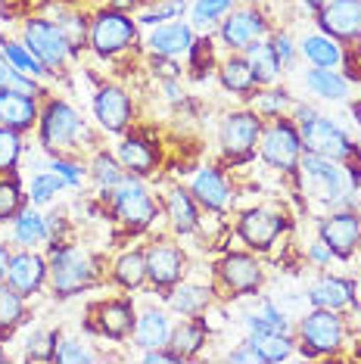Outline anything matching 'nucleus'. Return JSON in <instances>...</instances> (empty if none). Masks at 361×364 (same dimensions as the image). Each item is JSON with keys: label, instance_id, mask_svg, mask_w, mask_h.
Masks as SVG:
<instances>
[{"label": "nucleus", "instance_id": "obj_1", "mask_svg": "<svg viewBox=\"0 0 361 364\" xmlns=\"http://www.w3.org/2000/svg\"><path fill=\"white\" fill-rule=\"evenodd\" d=\"M296 175H299L302 193H308L311 200L327 203V205H352L349 193H352V187H355V181L343 168V162L306 153L296 165Z\"/></svg>", "mask_w": 361, "mask_h": 364}, {"label": "nucleus", "instance_id": "obj_2", "mask_svg": "<svg viewBox=\"0 0 361 364\" xmlns=\"http://www.w3.org/2000/svg\"><path fill=\"white\" fill-rule=\"evenodd\" d=\"M41 144L50 153H69L78 150L81 140L87 137V128L81 122V115L72 109L65 100H50L41 109Z\"/></svg>", "mask_w": 361, "mask_h": 364}, {"label": "nucleus", "instance_id": "obj_3", "mask_svg": "<svg viewBox=\"0 0 361 364\" xmlns=\"http://www.w3.org/2000/svg\"><path fill=\"white\" fill-rule=\"evenodd\" d=\"M299 343H302V355H308V358L336 355L346 343V324H343L340 311L311 305V311L299 324Z\"/></svg>", "mask_w": 361, "mask_h": 364}, {"label": "nucleus", "instance_id": "obj_4", "mask_svg": "<svg viewBox=\"0 0 361 364\" xmlns=\"http://www.w3.org/2000/svg\"><path fill=\"white\" fill-rule=\"evenodd\" d=\"M47 277H50L56 296L69 299V296H75L94 284L97 268L87 252L75 250V246H60V250H53L50 262H47Z\"/></svg>", "mask_w": 361, "mask_h": 364}, {"label": "nucleus", "instance_id": "obj_5", "mask_svg": "<svg viewBox=\"0 0 361 364\" xmlns=\"http://www.w3.org/2000/svg\"><path fill=\"white\" fill-rule=\"evenodd\" d=\"M259 153H262V159H265L271 168L286 171V175L296 171V165L302 159V134H299V128L293 125V122H286V119L277 115V119L262 131Z\"/></svg>", "mask_w": 361, "mask_h": 364}, {"label": "nucleus", "instance_id": "obj_6", "mask_svg": "<svg viewBox=\"0 0 361 364\" xmlns=\"http://www.w3.org/2000/svg\"><path fill=\"white\" fill-rule=\"evenodd\" d=\"M299 134H302V150L306 153L327 156V159H336V162L358 159V150L349 140V134L336 125V122L324 119L321 112H318L311 122H306V125H299Z\"/></svg>", "mask_w": 361, "mask_h": 364}, {"label": "nucleus", "instance_id": "obj_7", "mask_svg": "<svg viewBox=\"0 0 361 364\" xmlns=\"http://www.w3.org/2000/svg\"><path fill=\"white\" fill-rule=\"evenodd\" d=\"M109 196H112V209H116V218H119L125 228H131V230L146 228V225H150V221L156 218V212H159V209H156V200H153L150 193H146V187H144L134 175H128L119 187H112Z\"/></svg>", "mask_w": 361, "mask_h": 364}, {"label": "nucleus", "instance_id": "obj_8", "mask_svg": "<svg viewBox=\"0 0 361 364\" xmlns=\"http://www.w3.org/2000/svg\"><path fill=\"white\" fill-rule=\"evenodd\" d=\"M134 38H137V22L125 13L103 10L90 22V47L100 56H116L122 50H128L134 44Z\"/></svg>", "mask_w": 361, "mask_h": 364}, {"label": "nucleus", "instance_id": "obj_9", "mask_svg": "<svg viewBox=\"0 0 361 364\" xmlns=\"http://www.w3.org/2000/svg\"><path fill=\"white\" fill-rule=\"evenodd\" d=\"M259 137H262L259 112L240 109V112H231L225 122H221L218 144H221V153H225L231 162H246L252 153H256Z\"/></svg>", "mask_w": 361, "mask_h": 364}, {"label": "nucleus", "instance_id": "obj_10", "mask_svg": "<svg viewBox=\"0 0 361 364\" xmlns=\"http://www.w3.org/2000/svg\"><path fill=\"white\" fill-rule=\"evenodd\" d=\"M215 277L227 296H252L262 287V264L249 252H227L215 264Z\"/></svg>", "mask_w": 361, "mask_h": 364}, {"label": "nucleus", "instance_id": "obj_11", "mask_svg": "<svg viewBox=\"0 0 361 364\" xmlns=\"http://www.w3.org/2000/svg\"><path fill=\"white\" fill-rule=\"evenodd\" d=\"M318 240L330 246L336 259H352L361 243V215L355 209H336L318 225Z\"/></svg>", "mask_w": 361, "mask_h": 364}, {"label": "nucleus", "instance_id": "obj_12", "mask_svg": "<svg viewBox=\"0 0 361 364\" xmlns=\"http://www.w3.org/2000/svg\"><path fill=\"white\" fill-rule=\"evenodd\" d=\"M26 44H28V50L47 65V72H56L72 53L63 28L56 26V22H47V19L26 22Z\"/></svg>", "mask_w": 361, "mask_h": 364}, {"label": "nucleus", "instance_id": "obj_13", "mask_svg": "<svg viewBox=\"0 0 361 364\" xmlns=\"http://www.w3.org/2000/svg\"><path fill=\"white\" fill-rule=\"evenodd\" d=\"M284 230H286V218L274 209H249L237 221V234L256 252H268L271 246L281 240Z\"/></svg>", "mask_w": 361, "mask_h": 364}, {"label": "nucleus", "instance_id": "obj_14", "mask_svg": "<svg viewBox=\"0 0 361 364\" xmlns=\"http://www.w3.org/2000/svg\"><path fill=\"white\" fill-rule=\"evenodd\" d=\"M318 26L340 44H355L361 38V0H327L318 10Z\"/></svg>", "mask_w": 361, "mask_h": 364}, {"label": "nucleus", "instance_id": "obj_15", "mask_svg": "<svg viewBox=\"0 0 361 364\" xmlns=\"http://www.w3.org/2000/svg\"><path fill=\"white\" fill-rule=\"evenodd\" d=\"M94 115L100 122V128H106L109 134H122L131 125V115H134V103L122 87L106 85L97 90L94 97Z\"/></svg>", "mask_w": 361, "mask_h": 364}, {"label": "nucleus", "instance_id": "obj_16", "mask_svg": "<svg viewBox=\"0 0 361 364\" xmlns=\"http://www.w3.org/2000/svg\"><path fill=\"white\" fill-rule=\"evenodd\" d=\"M187 268V255L171 243H156L146 250V280L156 284L159 289L175 287L180 277H184Z\"/></svg>", "mask_w": 361, "mask_h": 364}, {"label": "nucleus", "instance_id": "obj_17", "mask_svg": "<svg viewBox=\"0 0 361 364\" xmlns=\"http://www.w3.org/2000/svg\"><path fill=\"white\" fill-rule=\"evenodd\" d=\"M265 35H268V26L259 10H237L227 19H221V41L231 50H246V47L262 41Z\"/></svg>", "mask_w": 361, "mask_h": 364}, {"label": "nucleus", "instance_id": "obj_18", "mask_svg": "<svg viewBox=\"0 0 361 364\" xmlns=\"http://www.w3.org/2000/svg\"><path fill=\"white\" fill-rule=\"evenodd\" d=\"M47 280V259L38 255L35 250H22L10 259V268H6V284H10L16 293L22 296H35Z\"/></svg>", "mask_w": 361, "mask_h": 364}, {"label": "nucleus", "instance_id": "obj_19", "mask_svg": "<svg viewBox=\"0 0 361 364\" xmlns=\"http://www.w3.org/2000/svg\"><path fill=\"white\" fill-rule=\"evenodd\" d=\"M190 193H193L196 205H203V209H209V212H225L227 205L234 203L227 178L221 175L218 168H212V165H206V168H200V171L193 175Z\"/></svg>", "mask_w": 361, "mask_h": 364}, {"label": "nucleus", "instance_id": "obj_20", "mask_svg": "<svg viewBox=\"0 0 361 364\" xmlns=\"http://www.w3.org/2000/svg\"><path fill=\"white\" fill-rule=\"evenodd\" d=\"M137 314L128 299H106L94 309V327L109 339H128L134 333Z\"/></svg>", "mask_w": 361, "mask_h": 364}, {"label": "nucleus", "instance_id": "obj_21", "mask_svg": "<svg viewBox=\"0 0 361 364\" xmlns=\"http://www.w3.org/2000/svg\"><path fill=\"white\" fill-rule=\"evenodd\" d=\"M308 302L315 309H333V311H343L355 302V284L349 277H333L327 274L321 280L308 287Z\"/></svg>", "mask_w": 361, "mask_h": 364}, {"label": "nucleus", "instance_id": "obj_22", "mask_svg": "<svg viewBox=\"0 0 361 364\" xmlns=\"http://www.w3.org/2000/svg\"><path fill=\"white\" fill-rule=\"evenodd\" d=\"M193 26L187 22H162L150 31L146 38V47L150 53H159V56H180V53H190L193 47Z\"/></svg>", "mask_w": 361, "mask_h": 364}, {"label": "nucleus", "instance_id": "obj_23", "mask_svg": "<svg viewBox=\"0 0 361 364\" xmlns=\"http://www.w3.org/2000/svg\"><path fill=\"white\" fill-rule=\"evenodd\" d=\"M41 119V109L35 97L13 94V90H0V125L13 131H28Z\"/></svg>", "mask_w": 361, "mask_h": 364}, {"label": "nucleus", "instance_id": "obj_24", "mask_svg": "<svg viewBox=\"0 0 361 364\" xmlns=\"http://www.w3.org/2000/svg\"><path fill=\"white\" fill-rule=\"evenodd\" d=\"M209 327L206 321H180L178 327H171V339H168V349L178 355V361H187L193 355H200V349L206 346Z\"/></svg>", "mask_w": 361, "mask_h": 364}, {"label": "nucleus", "instance_id": "obj_25", "mask_svg": "<svg viewBox=\"0 0 361 364\" xmlns=\"http://www.w3.org/2000/svg\"><path fill=\"white\" fill-rule=\"evenodd\" d=\"M166 212H168V221L175 228V234H193L196 225H200V209H196V200L190 190L184 187H175L166 200Z\"/></svg>", "mask_w": 361, "mask_h": 364}, {"label": "nucleus", "instance_id": "obj_26", "mask_svg": "<svg viewBox=\"0 0 361 364\" xmlns=\"http://www.w3.org/2000/svg\"><path fill=\"white\" fill-rule=\"evenodd\" d=\"M134 339L141 349H162L171 339V324L166 318V311L159 309H146L134 324Z\"/></svg>", "mask_w": 361, "mask_h": 364}, {"label": "nucleus", "instance_id": "obj_27", "mask_svg": "<svg viewBox=\"0 0 361 364\" xmlns=\"http://www.w3.org/2000/svg\"><path fill=\"white\" fill-rule=\"evenodd\" d=\"M119 162L128 175L144 178L150 171H156V150L141 137H125L119 144Z\"/></svg>", "mask_w": 361, "mask_h": 364}, {"label": "nucleus", "instance_id": "obj_28", "mask_svg": "<svg viewBox=\"0 0 361 364\" xmlns=\"http://www.w3.org/2000/svg\"><path fill=\"white\" fill-rule=\"evenodd\" d=\"M221 85L237 97H249L256 90V75H252V65L246 60V53H234L221 63Z\"/></svg>", "mask_w": 361, "mask_h": 364}, {"label": "nucleus", "instance_id": "obj_29", "mask_svg": "<svg viewBox=\"0 0 361 364\" xmlns=\"http://www.w3.org/2000/svg\"><path fill=\"white\" fill-rule=\"evenodd\" d=\"M302 56L315 65V69H336V65L343 63V47L340 41H333L330 35H308L306 41L299 44Z\"/></svg>", "mask_w": 361, "mask_h": 364}, {"label": "nucleus", "instance_id": "obj_30", "mask_svg": "<svg viewBox=\"0 0 361 364\" xmlns=\"http://www.w3.org/2000/svg\"><path fill=\"white\" fill-rule=\"evenodd\" d=\"M246 60L252 65V75H256V85H274L277 75H281V60H277L271 41H256V44L246 47Z\"/></svg>", "mask_w": 361, "mask_h": 364}, {"label": "nucleus", "instance_id": "obj_31", "mask_svg": "<svg viewBox=\"0 0 361 364\" xmlns=\"http://www.w3.org/2000/svg\"><path fill=\"white\" fill-rule=\"evenodd\" d=\"M13 237L22 250H35V246L50 240V228H47L44 215H38L35 209H22L13 218Z\"/></svg>", "mask_w": 361, "mask_h": 364}, {"label": "nucleus", "instance_id": "obj_32", "mask_svg": "<svg viewBox=\"0 0 361 364\" xmlns=\"http://www.w3.org/2000/svg\"><path fill=\"white\" fill-rule=\"evenodd\" d=\"M26 321V296L0 280V343L16 333V327Z\"/></svg>", "mask_w": 361, "mask_h": 364}, {"label": "nucleus", "instance_id": "obj_33", "mask_svg": "<svg viewBox=\"0 0 361 364\" xmlns=\"http://www.w3.org/2000/svg\"><path fill=\"white\" fill-rule=\"evenodd\" d=\"M306 87L321 97V100H346L349 97V78L340 75L336 69H308Z\"/></svg>", "mask_w": 361, "mask_h": 364}, {"label": "nucleus", "instance_id": "obj_34", "mask_svg": "<svg viewBox=\"0 0 361 364\" xmlns=\"http://www.w3.org/2000/svg\"><path fill=\"white\" fill-rule=\"evenodd\" d=\"M212 302V289L206 287H196V284H180L168 293V305L175 309L178 314H187V318H196L209 309Z\"/></svg>", "mask_w": 361, "mask_h": 364}, {"label": "nucleus", "instance_id": "obj_35", "mask_svg": "<svg viewBox=\"0 0 361 364\" xmlns=\"http://www.w3.org/2000/svg\"><path fill=\"white\" fill-rule=\"evenodd\" d=\"M112 277H116L119 287L125 289H137L146 284V252H125L116 259V268H112Z\"/></svg>", "mask_w": 361, "mask_h": 364}, {"label": "nucleus", "instance_id": "obj_36", "mask_svg": "<svg viewBox=\"0 0 361 364\" xmlns=\"http://www.w3.org/2000/svg\"><path fill=\"white\" fill-rule=\"evenodd\" d=\"M90 178L100 184L106 193H109L112 187H119L122 181L128 178V171L122 168V162H119V156H109V153H97L94 156V162H90Z\"/></svg>", "mask_w": 361, "mask_h": 364}, {"label": "nucleus", "instance_id": "obj_37", "mask_svg": "<svg viewBox=\"0 0 361 364\" xmlns=\"http://www.w3.org/2000/svg\"><path fill=\"white\" fill-rule=\"evenodd\" d=\"M246 327H249V333H290V318L277 305L265 302L262 311L246 318Z\"/></svg>", "mask_w": 361, "mask_h": 364}, {"label": "nucleus", "instance_id": "obj_38", "mask_svg": "<svg viewBox=\"0 0 361 364\" xmlns=\"http://www.w3.org/2000/svg\"><path fill=\"white\" fill-rule=\"evenodd\" d=\"M231 6H234V0H196L190 10V26L203 28V31L215 28L218 22L231 13Z\"/></svg>", "mask_w": 361, "mask_h": 364}, {"label": "nucleus", "instance_id": "obj_39", "mask_svg": "<svg viewBox=\"0 0 361 364\" xmlns=\"http://www.w3.org/2000/svg\"><path fill=\"white\" fill-rule=\"evenodd\" d=\"M0 90H13V94H26V97H38L41 94L38 78L19 72L4 53H0Z\"/></svg>", "mask_w": 361, "mask_h": 364}, {"label": "nucleus", "instance_id": "obj_40", "mask_svg": "<svg viewBox=\"0 0 361 364\" xmlns=\"http://www.w3.org/2000/svg\"><path fill=\"white\" fill-rule=\"evenodd\" d=\"M249 339L262 349L268 364L286 361L293 355V336L290 333H249Z\"/></svg>", "mask_w": 361, "mask_h": 364}, {"label": "nucleus", "instance_id": "obj_41", "mask_svg": "<svg viewBox=\"0 0 361 364\" xmlns=\"http://www.w3.org/2000/svg\"><path fill=\"white\" fill-rule=\"evenodd\" d=\"M4 56L19 72H26V75H31V78H41L47 72V65L28 50V44H19V41H6V44H4Z\"/></svg>", "mask_w": 361, "mask_h": 364}, {"label": "nucleus", "instance_id": "obj_42", "mask_svg": "<svg viewBox=\"0 0 361 364\" xmlns=\"http://www.w3.org/2000/svg\"><path fill=\"white\" fill-rule=\"evenodd\" d=\"M56 349H60V336H56L53 330H38V333L28 336L26 358H31V361H50V358H56Z\"/></svg>", "mask_w": 361, "mask_h": 364}, {"label": "nucleus", "instance_id": "obj_43", "mask_svg": "<svg viewBox=\"0 0 361 364\" xmlns=\"http://www.w3.org/2000/svg\"><path fill=\"white\" fill-rule=\"evenodd\" d=\"M19 153H22L19 131L0 125V171H13L16 162H19Z\"/></svg>", "mask_w": 361, "mask_h": 364}, {"label": "nucleus", "instance_id": "obj_44", "mask_svg": "<svg viewBox=\"0 0 361 364\" xmlns=\"http://www.w3.org/2000/svg\"><path fill=\"white\" fill-rule=\"evenodd\" d=\"M63 187H69V184H65V181L56 175V171H44V175L31 178L28 196H31V203H47V200H53V193H60Z\"/></svg>", "mask_w": 361, "mask_h": 364}, {"label": "nucleus", "instance_id": "obj_45", "mask_svg": "<svg viewBox=\"0 0 361 364\" xmlns=\"http://www.w3.org/2000/svg\"><path fill=\"white\" fill-rule=\"evenodd\" d=\"M22 212V190L16 181H0V221H13Z\"/></svg>", "mask_w": 361, "mask_h": 364}, {"label": "nucleus", "instance_id": "obj_46", "mask_svg": "<svg viewBox=\"0 0 361 364\" xmlns=\"http://www.w3.org/2000/svg\"><path fill=\"white\" fill-rule=\"evenodd\" d=\"M60 28H63V35L65 41H69V47H72V53H78L85 44H90V28L85 26V19L75 13H69L65 19L60 22Z\"/></svg>", "mask_w": 361, "mask_h": 364}, {"label": "nucleus", "instance_id": "obj_47", "mask_svg": "<svg viewBox=\"0 0 361 364\" xmlns=\"http://www.w3.org/2000/svg\"><path fill=\"white\" fill-rule=\"evenodd\" d=\"M184 13V0H171V4H159L156 10H146L141 16L144 26H162V22H175Z\"/></svg>", "mask_w": 361, "mask_h": 364}, {"label": "nucleus", "instance_id": "obj_48", "mask_svg": "<svg viewBox=\"0 0 361 364\" xmlns=\"http://www.w3.org/2000/svg\"><path fill=\"white\" fill-rule=\"evenodd\" d=\"M97 355L87 352L78 339H63L60 349H56V361H94Z\"/></svg>", "mask_w": 361, "mask_h": 364}, {"label": "nucleus", "instance_id": "obj_49", "mask_svg": "<svg viewBox=\"0 0 361 364\" xmlns=\"http://www.w3.org/2000/svg\"><path fill=\"white\" fill-rule=\"evenodd\" d=\"M227 361H252V364H268L265 361V355H262V349L256 343H252V339H243L240 346H237V349L227 355Z\"/></svg>", "mask_w": 361, "mask_h": 364}, {"label": "nucleus", "instance_id": "obj_50", "mask_svg": "<svg viewBox=\"0 0 361 364\" xmlns=\"http://www.w3.org/2000/svg\"><path fill=\"white\" fill-rule=\"evenodd\" d=\"M50 168L65 181V184H81V178H85V168H81V165L69 162V159H60V156L50 162Z\"/></svg>", "mask_w": 361, "mask_h": 364}, {"label": "nucleus", "instance_id": "obj_51", "mask_svg": "<svg viewBox=\"0 0 361 364\" xmlns=\"http://www.w3.org/2000/svg\"><path fill=\"white\" fill-rule=\"evenodd\" d=\"M271 47H274L281 65H293V63H296V44H293L290 35H274V38H271Z\"/></svg>", "mask_w": 361, "mask_h": 364}, {"label": "nucleus", "instance_id": "obj_52", "mask_svg": "<svg viewBox=\"0 0 361 364\" xmlns=\"http://www.w3.org/2000/svg\"><path fill=\"white\" fill-rule=\"evenodd\" d=\"M290 103V97L284 90H271V94H259V112H268V115H281V109Z\"/></svg>", "mask_w": 361, "mask_h": 364}, {"label": "nucleus", "instance_id": "obj_53", "mask_svg": "<svg viewBox=\"0 0 361 364\" xmlns=\"http://www.w3.org/2000/svg\"><path fill=\"white\" fill-rule=\"evenodd\" d=\"M190 60H193V69L203 75V63H206V69H209V63H212V44H209V38H203V41H193V47H190Z\"/></svg>", "mask_w": 361, "mask_h": 364}, {"label": "nucleus", "instance_id": "obj_54", "mask_svg": "<svg viewBox=\"0 0 361 364\" xmlns=\"http://www.w3.org/2000/svg\"><path fill=\"white\" fill-rule=\"evenodd\" d=\"M153 72L166 81H175L180 75V69L175 65V56H159V53H153Z\"/></svg>", "mask_w": 361, "mask_h": 364}, {"label": "nucleus", "instance_id": "obj_55", "mask_svg": "<svg viewBox=\"0 0 361 364\" xmlns=\"http://www.w3.org/2000/svg\"><path fill=\"white\" fill-rule=\"evenodd\" d=\"M308 259L315 262L318 268H324V264H330L333 252H330V246H327L324 240H318V243H311V250H308Z\"/></svg>", "mask_w": 361, "mask_h": 364}, {"label": "nucleus", "instance_id": "obj_56", "mask_svg": "<svg viewBox=\"0 0 361 364\" xmlns=\"http://www.w3.org/2000/svg\"><path fill=\"white\" fill-rule=\"evenodd\" d=\"M144 361H150V364H156V361H178V355L175 352H166V346H162V349H146L144 352Z\"/></svg>", "mask_w": 361, "mask_h": 364}, {"label": "nucleus", "instance_id": "obj_57", "mask_svg": "<svg viewBox=\"0 0 361 364\" xmlns=\"http://www.w3.org/2000/svg\"><path fill=\"white\" fill-rule=\"evenodd\" d=\"M293 115H296V125H306V122H311L318 115L315 106H306V103H296L293 106Z\"/></svg>", "mask_w": 361, "mask_h": 364}, {"label": "nucleus", "instance_id": "obj_58", "mask_svg": "<svg viewBox=\"0 0 361 364\" xmlns=\"http://www.w3.org/2000/svg\"><path fill=\"white\" fill-rule=\"evenodd\" d=\"M10 259H13V252L6 250L4 243H0V280H6V268H10Z\"/></svg>", "mask_w": 361, "mask_h": 364}, {"label": "nucleus", "instance_id": "obj_59", "mask_svg": "<svg viewBox=\"0 0 361 364\" xmlns=\"http://www.w3.org/2000/svg\"><path fill=\"white\" fill-rule=\"evenodd\" d=\"M324 4H327V0H306V6H311V10H321Z\"/></svg>", "mask_w": 361, "mask_h": 364}, {"label": "nucleus", "instance_id": "obj_60", "mask_svg": "<svg viewBox=\"0 0 361 364\" xmlns=\"http://www.w3.org/2000/svg\"><path fill=\"white\" fill-rule=\"evenodd\" d=\"M0 361H6V352L4 349H0Z\"/></svg>", "mask_w": 361, "mask_h": 364}, {"label": "nucleus", "instance_id": "obj_61", "mask_svg": "<svg viewBox=\"0 0 361 364\" xmlns=\"http://www.w3.org/2000/svg\"><path fill=\"white\" fill-rule=\"evenodd\" d=\"M355 358H358V361H361V349H358V352H355Z\"/></svg>", "mask_w": 361, "mask_h": 364}]
</instances>
